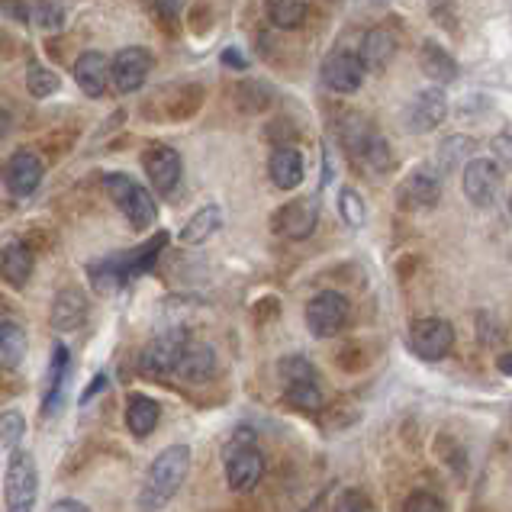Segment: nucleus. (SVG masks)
<instances>
[{"label":"nucleus","instance_id":"de8ad7c7","mask_svg":"<svg viewBox=\"0 0 512 512\" xmlns=\"http://www.w3.org/2000/svg\"><path fill=\"white\" fill-rule=\"evenodd\" d=\"M178 7H181V0H158V10H162L168 20L178 17Z\"/></svg>","mask_w":512,"mask_h":512},{"label":"nucleus","instance_id":"f03ea898","mask_svg":"<svg viewBox=\"0 0 512 512\" xmlns=\"http://www.w3.org/2000/svg\"><path fill=\"white\" fill-rule=\"evenodd\" d=\"M258 435L242 426L236 435L229 438V445L223 448V464H226V484L232 493H252L261 484V474H265V455L255 445Z\"/></svg>","mask_w":512,"mask_h":512},{"label":"nucleus","instance_id":"39448f33","mask_svg":"<svg viewBox=\"0 0 512 512\" xmlns=\"http://www.w3.org/2000/svg\"><path fill=\"white\" fill-rule=\"evenodd\" d=\"M351 319V303L339 290H323L306 303V329H310L316 339H332L339 335Z\"/></svg>","mask_w":512,"mask_h":512},{"label":"nucleus","instance_id":"4468645a","mask_svg":"<svg viewBox=\"0 0 512 512\" xmlns=\"http://www.w3.org/2000/svg\"><path fill=\"white\" fill-rule=\"evenodd\" d=\"M319 75H323V84L332 94H355L364 84V65L358 62L355 52H332L326 55Z\"/></svg>","mask_w":512,"mask_h":512},{"label":"nucleus","instance_id":"2eb2a0df","mask_svg":"<svg viewBox=\"0 0 512 512\" xmlns=\"http://www.w3.org/2000/svg\"><path fill=\"white\" fill-rule=\"evenodd\" d=\"M397 200L403 210H432L442 200V178L429 168H419L400 184Z\"/></svg>","mask_w":512,"mask_h":512},{"label":"nucleus","instance_id":"f704fd0d","mask_svg":"<svg viewBox=\"0 0 512 512\" xmlns=\"http://www.w3.org/2000/svg\"><path fill=\"white\" fill-rule=\"evenodd\" d=\"M23 432H26V419H23L20 409H7V413H0V448L13 451L23 442Z\"/></svg>","mask_w":512,"mask_h":512},{"label":"nucleus","instance_id":"6ab92c4d","mask_svg":"<svg viewBox=\"0 0 512 512\" xmlns=\"http://www.w3.org/2000/svg\"><path fill=\"white\" fill-rule=\"evenodd\" d=\"M393 55H397V36L390 29H368L361 39V52H358V62L364 65V71H384Z\"/></svg>","mask_w":512,"mask_h":512},{"label":"nucleus","instance_id":"58836bf2","mask_svg":"<svg viewBox=\"0 0 512 512\" xmlns=\"http://www.w3.org/2000/svg\"><path fill=\"white\" fill-rule=\"evenodd\" d=\"M281 377L287 380V384H294V380H310V377H319L316 368L306 358H284L281 361Z\"/></svg>","mask_w":512,"mask_h":512},{"label":"nucleus","instance_id":"423d86ee","mask_svg":"<svg viewBox=\"0 0 512 512\" xmlns=\"http://www.w3.org/2000/svg\"><path fill=\"white\" fill-rule=\"evenodd\" d=\"M409 348L416 351L422 361H442L455 348V326L448 319H416L409 326Z\"/></svg>","mask_w":512,"mask_h":512},{"label":"nucleus","instance_id":"473e14b6","mask_svg":"<svg viewBox=\"0 0 512 512\" xmlns=\"http://www.w3.org/2000/svg\"><path fill=\"white\" fill-rule=\"evenodd\" d=\"M58 84H62V81H58V75H55V71L52 68H46V65H29L26 68V91L29 94H33V97H49V94H55L58 91Z\"/></svg>","mask_w":512,"mask_h":512},{"label":"nucleus","instance_id":"aec40b11","mask_svg":"<svg viewBox=\"0 0 512 512\" xmlns=\"http://www.w3.org/2000/svg\"><path fill=\"white\" fill-rule=\"evenodd\" d=\"M268 174L274 187L281 190H297L303 184V155L294 149V145H277V149L271 152V162H268Z\"/></svg>","mask_w":512,"mask_h":512},{"label":"nucleus","instance_id":"c03bdc74","mask_svg":"<svg viewBox=\"0 0 512 512\" xmlns=\"http://www.w3.org/2000/svg\"><path fill=\"white\" fill-rule=\"evenodd\" d=\"M49 512H91L84 503H78V500H58V503H52V509Z\"/></svg>","mask_w":512,"mask_h":512},{"label":"nucleus","instance_id":"7ed1b4c3","mask_svg":"<svg viewBox=\"0 0 512 512\" xmlns=\"http://www.w3.org/2000/svg\"><path fill=\"white\" fill-rule=\"evenodd\" d=\"M104 187H107L110 200L116 203V210L126 216V223L133 226L136 232H145V229L155 226L158 207H155L152 194L139 181H133L123 171H110L107 178H104Z\"/></svg>","mask_w":512,"mask_h":512},{"label":"nucleus","instance_id":"ddd939ff","mask_svg":"<svg viewBox=\"0 0 512 512\" xmlns=\"http://www.w3.org/2000/svg\"><path fill=\"white\" fill-rule=\"evenodd\" d=\"M42 174H46V165H42V158L29 149H20L7 158L4 165V184L13 197H29L36 194L39 184H42Z\"/></svg>","mask_w":512,"mask_h":512},{"label":"nucleus","instance_id":"c756f323","mask_svg":"<svg viewBox=\"0 0 512 512\" xmlns=\"http://www.w3.org/2000/svg\"><path fill=\"white\" fill-rule=\"evenodd\" d=\"M68 380V348L55 345L52 348V368H49V380H46V397H42V416H52V406L62 400Z\"/></svg>","mask_w":512,"mask_h":512},{"label":"nucleus","instance_id":"412c9836","mask_svg":"<svg viewBox=\"0 0 512 512\" xmlns=\"http://www.w3.org/2000/svg\"><path fill=\"white\" fill-rule=\"evenodd\" d=\"M75 81L87 97H104L110 81V62L100 52H84L75 62Z\"/></svg>","mask_w":512,"mask_h":512},{"label":"nucleus","instance_id":"0eeeda50","mask_svg":"<svg viewBox=\"0 0 512 512\" xmlns=\"http://www.w3.org/2000/svg\"><path fill=\"white\" fill-rule=\"evenodd\" d=\"M448 116V97L442 87H426V91H419L413 100L406 104L403 110V126L406 133H432V129L442 126V120Z\"/></svg>","mask_w":512,"mask_h":512},{"label":"nucleus","instance_id":"4be33fe9","mask_svg":"<svg viewBox=\"0 0 512 512\" xmlns=\"http://www.w3.org/2000/svg\"><path fill=\"white\" fill-rule=\"evenodd\" d=\"M419 65L422 71L435 81V84H451L458 78V62L451 58L448 49H442L438 42H422V49H419Z\"/></svg>","mask_w":512,"mask_h":512},{"label":"nucleus","instance_id":"4c0bfd02","mask_svg":"<svg viewBox=\"0 0 512 512\" xmlns=\"http://www.w3.org/2000/svg\"><path fill=\"white\" fill-rule=\"evenodd\" d=\"M403 512H445V503L429 490H416V493L406 496Z\"/></svg>","mask_w":512,"mask_h":512},{"label":"nucleus","instance_id":"a211bd4d","mask_svg":"<svg viewBox=\"0 0 512 512\" xmlns=\"http://www.w3.org/2000/svg\"><path fill=\"white\" fill-rule=\"evenodd\" d=\"M36 268V258H33V248L20 239H10L4 248H0V281L10 284V287H26V281L33 277Z\"/></svg>","mask_w":512,"mask_h":512},{"label":"nucleus","instance_id":"b1692460","mask_svg":"<svg viewBox=\"0 0 512 512\" xmlns=\"http://www.w3.org/2000/svg\"><path fill=\"white\" fill-rule=\"evenodd\" d=\"M219 229H223V210H219L216 203H207V207H200L194 216L187 219L178 239L184 245H203L210 236H216Z\"/></svg>","mask_w":512,"mask_h":512},{"label":"nucleus","instance_id":"2f4dec72","mask_svg":"<svg viewBox=\"0 0 512 512\" xmlns=\"http://www.w3.org/2000/svg\"><path fill=\"white\" fill-rule=\"evenodd\" d=\"M268 20L277 29H300L306 23L303 0H268Z\"/></svg>","mask_w":512,"mask_h":512},{"label":"nucleus","instance_id":"37998d69","mask_svg":"<svg viewBox=\"0 0 512 512\" xmlns=\"http://www.w3.org/2000/svg\"><path fill=\"white\" fill-rule=\"evenodd\" d=\"M223 65H226V68H239V71H245V68H248V58H245L239 49H226V52H223Z\"/></svg>","mask_w":512,"mask_h":512},{"label":"nucleus","instance_id":"72a5a7b5","mask_svg":"<svg viewBox=\"0 0 512 512\" xmlns=\"http://www.w3.org/2000/svg\"><path fill=\"white\" fill-rule=\"evenodd\" d=\"M361 165L371 168L374 174H387L393 168V149H390V142L384 136H374L371 145L361 155Z\"/></svg>","mask_w":512,"mask_h":512},{"label":"nucleus","instance_id":"79ce46f5","mask_svg":"<svg viewBox=\"0 0 512 512\" xmlns=\"http://www.w3.org/2000/svg\"><path fill=\"white\" fill-rule=\"evenodd\" d=\"M0 13H4V17L20 20V23H29V17H33V13H29V7L17 4V0H4V4H0Z\"/></svg>","mask_w":512,"mask_h":512},{"label":"nucleus","instance_id":"a878e982","mask_svg":"<svg viewBox=\"0 0 512 512\" xmlns=\"http://www.w3.org/2000/svg\"><path fill=\"white\" fill-rule=\"evenodd\" d=\"M284 403L290 409H297V413H319V409L326 406V390L319 384V377L294 380V384H287L284 390Z\"/></svg>","mask_w":512,"mask_h":512},{"label":"nucleus","instance_id":"09e8293b","mask_svg":"<svg viewBox=\"0 0 512 512\" xmlns=\"http://www.w3.org/2000/svg\"><path fill=\"white\" fill-rule=\"evenodd\" d=\"M7 133H10V113L0 110V139H4Z\"/></svg>","mask_w":512,"mask_h":512},{"label":"nucleus","instance_id":"20e7f679","mask_svg":"<svg viewBox=\"0 0 512 512\" xmlns=\"http://www.w3.org/2000/svg\"><path fill=\"white\" fill-rule=\"evenodd\" d=\"M39 500V467L29 451H13L4 477L7 512H33Z\"/></svg>","mask_w":512,"mask_h":512},{"label":"nucleus","instance_id":"cd10ccee","mask_svg":"<svg viewBox=\"0 0 512 512\" xmlns=\"http://www.w3.org/2000/svg\"><path fill=\"white\" fill-rule=\"evenodd\" d=\"M374 136H377V133H374L371 123L364 120L361 113H345L342 120H339V139H342V145H345V152H348L351 158H358V162H361V155H364V149L371 145Z\"/></svg>","mask_w":512,"mask_h":512},{"label":"nucleus","instance_id":"1a4fd4ad","mask_svg":"<svg viewBox=\"0 0 512 512\" xmlns=\"http://www.w3.org/2000/svg\"><path fill=\"white\" fill-rule=\"evenodd\" d=\"M271 226L277 236H284V239H310L316 226H319V200L316 197H297V200H290L287 207H281L274 213L271 219Z\"/></svg>","mask_w":512,"mask_h":512},{"label":"nucleus","instance_id":"5701e85b","mask_svg":"<svg viewBox=\"0 0 512 512\" xmlns=\"http://www.w3.org/2000/svg\"><path fill=\"white\" fill-rule=\"evenodd\" d=\"M87 277H91V284L100 290V294H113V290H120V287L129 281V277H126L123 252L91 261V265H87Z\"/></svg>","mask_w":512,"mask_h":512},{"label":"nucleus","instance_id":"f3484780","mask_svg":"<svg viewBox=\"0 0 512 512\" xmlns=\"http://www.w3.org/2000/svg\"><path fill=\"white\" fill-rule=\"evenodd\" d=\"M87 313H91V300H87V294L81 287H65V290H58L55 300H52V326L58 332H71V329H78Z\"/></svg>","mask_w":512,"mask_h":512},{"label":"nucleus","instance_id":"6e6552de","mask_svg":"<svg viewBox=\"0 0 512 512\" xmlns=\"http://www.w3.org/2000/svg\"><path fill=\"white\" fill-rule=\"evenodd\" d=\"M219 371V358L216 348L210 342L200 339H184L178 348V358H174V377L187 380V384H207V380Z\"/></svg>","mask_w":512,"mask_h":512},{"label":"nucleus","instance_id":"8fccbe9b","mask_svg":"<svg viewBox=\"0 0 512 512\" xmlns=\"http://www.w3.org/2000/svg\"><path fill=\"white\" fill-rule=\"evenodd\" d=\"M500 371H503V374L512 371V358H509V355H500Z\"/></svg>","mask_w":512,"mask_h":512},{"label":"nucleus","instance_id":"9b49d317","mask_svg":"<svg viewBox=\"0 0 512 512\" xmlns=\"http://www.w3.org/2000/svg\"><path fill=\"white\" fill-rule=\"evenodd\" d=\"M142 168L149 174L152 187L158 194H174V187L181 184V155L171 149V145H149L142 152Z\"/></svg>","mask_w":512,"mask_h":512},{"label":"nucleus","instance_id":"c85d7f7f","mask_svg":"<svg viewBox=\"0 0 512 512\" xmlns=\"http://www.w3.org/2000/svg\"><path fill=\"white\" fill-rule=\"evenodd\" d=\"M168 245V232L158 229V236H152L149 242H142L139 248H133V252H123V261H126V277H139L145 271L155 268L158 255L165 252Z\"/></svg>","mask_w":512,"mask_h":512},{"label":"nucleus","instance_id":"7c9ffc66","mask_svg":"<svg viewBox=\"0 0 512 512\" xmlns=\"http://www.w3.org/2000/svg\"><path fill=\"white\" fill-rule=\"evenodd\" d=\"M274 100V91L265 84V81H242L236 87V107L242 113H261L268 110Z\"/></svg>","mask_w":512,"mask_h":512},{"label":"nucleus","instance_id":"f257e3e1","mask_svg":"<svg viewBox=\"0 0 512 512\" xmlns=\"http://www.w3.org/2000/svg\"><path fill=\"white\" fill-rule=\"evenodd\" d=\"M190 471V448L187 445H168L149 467L139 490V509L142 512H162L174 496L181 493Z\"/></svg>","mask_w":512,"mask_h":512},{"label":"nucleus","instance_id":"a18cd8bd","mask_svg":"<svg viewBox=\"0 0 512 512\" xmlns=\"http://www.w3.org/2000/svg\"><path fill=\"white\" fill-rule=\"evenodd\" d=\"M104 384H107V374H97V377H94V384L81 393V403H91V400L97 397V393H100V387H104Z\"/></svg>","mask_w":512,"mask_h":512},{"label":"nucleus","instance_id":"dca6fc26","mask_svg":"<svg viewBox=\"0 0 512 512\" xmlns=\"http://www.w3.org/2000/svg\"><path fill=\"white\" fill-rule=\"evenodd\" d=\"M496 187H500V168L490 158H474L464 168V197L474 203V207H490L496 197Z\"/></svg>","mask_w":512,"mask_h":512},{"label":"nucleus","instance_id":"ea45409f","mask_svg":"<svg viewBox=\"0 0 512 512\" xmlns=\"http://www.w3.org/2000/svg\"><path fill=\"white\" fill-rule=\"evenodd\" d=\"M36 23L39 26H46V29H58L62 26V17H65V10H62V4H55V0H42V4L36 7Z\"/></svg>","mask_w":512,"mask_h":512},{"label":"nucleus","instance_id":"e433bc0d","mask_svg":"<svg viewBox=\"0 0 512 512\" xmlns=\"http://www.w3.org/2000/svg\"><path fill=\"white\" fill-rule=\"evenodd\" d=\"M474 149V142L471 139H464V136H451V139H445L442 142V149H438V168H442V174L445 171H451L455 168L461 158H467V152Z\"/></svg>","mask_w":512,"mask_h":512},{"label":"nucleus","instance_id":"c9c22d12","mask_svg":"<svg viewBox=\"0 0 512 512\" xmlns=\"http://www.w3.org/2000/svg\"><path fill=\"white\" fill-rule=\"evenodd\" d=\"M339 213H342V219L351 229L364 226V219H368V207H364V200L358 197V190H351V187L342 190V194H339Z\"/></svg>","mask_w":512,"mask_h":512},{"label":"nucleus","instance_id":"a19ab883","mask_svg":"<svg viewBox=\"0 0 512 512\" xmlns=\"http://www.w3.org/2000/svg\"><path fill=\"white\" fill-rule=\"evenodd\" d=\"M429 10L438 23H445L448 29H455L458 23V10H455V0H429Z\"/></svg>","mask_w":512,"mask_h":512},{"label":"nucleus","instance_id":"393cba45","mask_svg":"<svg viewBox=\"0 0 512 512\" xmlns=\"http://www.w3.org/2000/svg\"><path fill=\"white\" fill-rule=\"evenodd\" d=\"M158 419H162V406L149 397H129L126 403V429L136 438H149L158 429Z\"/></svg>","mask_w":512,"mask_h":512},{"label":"nucleus","instance_id":"49530a36","mask_svg":"<svg viewBox=\"0 0 512 512\" xmlns=\"http://www.w3.org/2000/svg\"><path fill=\"white\" fill-rule=\"evenodd\" d=\"M496 155H500V162H503V165L509 162V133H500V136H496Z\"/></svg>","mask_w":512,"mask_h":512},{"label":"nucleus","instance_id":"9d476101","mask_svg":"<svg viewBox=\"0 0 512 512\" xmlns=\"http://www.w3.org/2000/svg\"><path fill=\"white\" fill-rule=\"evenodd\" d=\"M149 71H152L149 49H142V46L120 49L110 62V81L120 94H136L145 84V78H149Z\"/></svg>","mask_w":512,"mask_h":512},{"label":"nucleus","instance_id":"bb28decb","mask_svg":"<svg viewBox=\"0 0 512 512\" xmlns=\"http://www.w3.org/2000/svg\"><path fill=\"white\" fill-rule=\"evenodd\" d=\"M26 358V329L13 319H0V368L17 371Z\"/></svg>","mask_w":512,"mask_h":512},{"label":"nucleus","instance_id":"f8f14e48","mask_svg":"<svg viewBox=\"0 0 512 512\" xmlns=\"http://www.w3.org/2000/svg\"><path fill=\"white\" fill-rule=\"evenodd\" d=\"M187 335L181 329H171V332H162L155 335V339L145 345L142 358H139V371L149 377V380H162V377H171L174 371V358H178V348Z\"/></svg>","mask_w":512,"mask_h":512}]
</instances>
